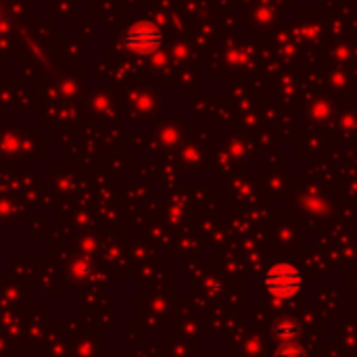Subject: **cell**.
<instances>
[{
	"label": "cell",
	"mask_w": 357,
	"mask_h": 357,
	"mask_svg": "<svg viewBox=\"0 0 357 357\" xmlns=\"http://www.w3.org/2000/svg\"><path fill=\"white\" fill-rule=\"evenodd\" d=\"M278 357H305L303 356V351H301V347L295 343V341H287L280 349H278Z\"/></svg>",
	"instance_id": "2"
},
{
	"label": "cell",
	"mask_w": 357,
	"mask_h": 357,
	"mask_svg": "<svg viewBox=\"0 0 357 357\" xmlns=\"http://www.w3.org/2000/svg\"><path fill=\"white\" fill-rule=\"evenodd\" d=\"M264 287L276 299H291L301 291L303 278L295 266L280 261V264H274L272 268H268V272L264 276Z\"/></svg>",
	"instance_id": "1"
}]
</instances>
